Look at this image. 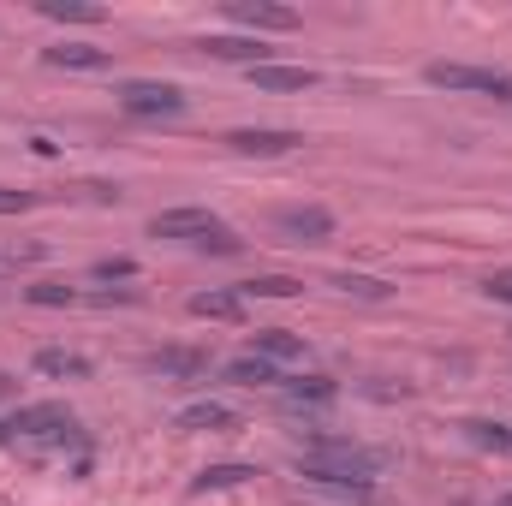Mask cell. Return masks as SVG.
<instances>
[{
	"label": "cell",
	"mask_w": 512,
	"mask_h": 506,
	"mask_svg": "<svg viewBox=\"0 0 512 506\" xmlns=\"http://www.w3.org/2000/svg\"><path fill=\"white\" fill-rule=\"evenodd\" d=\"M42 60H48V66H66V72H102V66H114V54H108V48H90V42L42 48Z\"/></svg>",
	"instance_id": "4fadbf2b"
},
{
	"label": "cell",
	"mask_w": 512,
	"mask_h": 506,
	"mask_svg": "<svg viewBox=\"0 0 512 506\" xmlns=\"http://www.w3.org/2000/svg\"><path fill=\"white\" fill-rule=\"evenodd\" d=\"M298 143H304V137L286 131V126H239V131H227V149H233V155H262V161H268V155H292Z\"/></svg>",
	"instance_id": "52a82bcc"
},
{
	"label": "cell",
	"mask_w": 512,
	"mask_h": 506,
	"mask_svg": "<svg viewBox=\"0 0 512 506\" xmlns=\"http://www.w3.org/2000/svg\"><path fill=\"white\" fill-rule=\"evenodd\" d=\"M251 352L268 358L274 370H280V364H304V340L286 334V328H262V334H251Z\"/></svg>",
	"instance_id": "5bb4252c"
},
{
	"label": "cell",
	"mask_w": 512,
	"mask_h": 506,
	"mask_svg": "<svg viewBox=\"0 0 512 506\" xmlns=\"http://www.w3.org/2000/svg\"><path fill=\"white\" fill-rule=\"evenodd\" d=\"M227 18L233 24H245L251 36H262V30H298V12L292 6H280V0H227Z\"/></svg>",
	"instance_id": "8992f818"
},
{
	"label": "cell",
	"mask_w": 512,
	"mask_h": 506,
	"mask_svg": "<svg viewBox=\"0 0 512 506\" xmlns=\"http://www.w3.org/2000/svg\"><path fill=\"white\" fill-rule=\"evenodd\" d=\"M90 274H96V280H131V274H137V262H131V256H102Z\"/></svg>",
	"instance_id": "cb8c5ba5"
},
{
	"label": "cell",
	"mask_w": 512,
	"mask_h": 506,
	"mask_svg": "<svg viewBox=\"0 0 512 506\" xmlns=\"http://www.w3.org/2000/svg\"><path fill=\"white\" fill-rule=\"evenodd\" d=\"M423 78L435 90H453V96H495V102H512V78L501 66H465V60H429Z\"/></svg>",
	"instance_id": "7a4b0ae2"
},
{
	"label": "cell",
	"mask_w": 512,
	"mask_h": 506,
	"mask_svg": "<svg viewBox=\"0 0 512 506\" xmlns=\"http://www.w3.org/2000/svg\"><path fill=\"white\" fill-rule=\"evenodd\" d=\"M221 376L233 381V387H280V370H274V364H268V358H256V352H245V358H233V364H227V370H221Z\"/></svg>",
	"instance_id": "2e32d148"
},
{
	"label": "cell",
	"mask_w": 512,
	"mask_h": 506,
	"mask_svg": "<svg viewBox=\"0 0 512 506\" xmlns=\"http://www.w3.org/2000/svg\"><path fill=\"white\" fill-rule=\"evenodd\" d=\"M292 292H298L292 274H256V280L239 286V298H292Z\"/></svg>",
	"instance_id": "ffe728a7"
},
{
	"label": "cell",
	"mask_w": 512,
	"mask_h": 506,
	"mask_svg": "<svg viewBox=\"0 0 512 506\" xmlns=\"http://www.w3.org/2000/svg\"><path fill=\"white\" fill-rule=\"evenodd\" d=\"M191 316H203V322H239L245 316V298L239 292H197L191 298Z\"/></svg>",
	"instance_id": "e0dca14e"
},
{
	"label": "cell",
	"mask_w": 512,
	"mask_h": 506,
	"mask_svg": "<svg viewBox=\"0 0 512 506\" xmlns=\"http://www.w3.org/2000/svg\"><path fill=\"white\" fill-rule=\"evenodd\" d=\"M280 399H286L292 411H310V405L322 411V405L340 399V387H334L328 376H292V381H280Z\"/></svg>",
	"instance_id": "8fae6325"
},
{
	"label": "cell",
	"mask_w": 512,
	"mask_h": 506,
	"mask_svg": "<svg viewBox=\"0 0 512 506\" xmlns=\"http://www.w3.org/2000/svg\"><path fill=\"white\" fill-rule=\"evenodd\" d=\"M251 84L268 90V96H286V90H316V72L310 66H251Z\"/></svg>",
	"instance_id": "7c38bea8"
},
{
	"label": "cell",
	"mask_w": 512,
	"mask_h": 506,
	"mask_svg": "<svg viewBox=\"0 0 512 506\" xmlns=\"http://www.w3.org/2000/svg\"><path fill=\"white\" fill-rule=\"evenodd\" d=\"M0 274H6V256H0Z\"/></svg>",
	"instance_id": "83f0119b"
},
{
	"label": "cell",
	"mask_w": 512,
	"mask_h": 506,
	"mask_svg": "<svg viewBox=\"0 0 512 506\" xmlns=\"http://www.w3.org/2000/svg\"><path fill=\"white\" fill-rule=\"evenodd\" d=\"M334 286H340L346 298H370V304L393 298V286H387V280H376V274H334Z\"/></svg>",
	"instance_id": "d6986e66"
},
{
	"label": "cell",
	"mask_w": 512,
	"mask_h": 506,
	"mask_svg": "<svg viewBox=\"0 0 512 506\" xmlns=\"http://www.w3.org/2000/svg\"><path fill=\"white\" fill-rule=\"evenodd\" d=\"M376 471H382V459H376L370 447L346 441V435H316V441L304 447V459H298V477H304V483L340 489V495H352V501H376Z\"/></svg>",
	"instance_id": "6da1fadb"
},
{
	"label": "cell",
	"mask_w": 512,
	"mask_h": 506,
	"mask_svg": "<svg viewBox=\"0 0 512 506\" xmlns=\"http://www.w3.org/2000/svg\"><path fill=\"white\" fill-rule=\"evenodd\" d=\"M24 209H36V191H6L0 185V215H24Z\"/></svg>",
	"instance_id": "d4e9b609"
},
{
	"label": "cell",
	"mask_w": 512,
	"mask_h": 506,
	"mask_svg": "<svg viewBox=\"0 0 512 506\" xmlns=\"http://www.w3.org/2000/svg\"><path fill=\"white\" fill-rule=\"evenodd\" d=\"M197 54H209V60H233V66H268L274 48H268L262 36H203Z\"/></svg>",
	"instance_id": "30bf717a"
},
{
	"label": "cell",
	"mask_w": 512,
	"mask_h": 506,
	"mask_svg": "<svg viewBox=\"0 0 512 506\" xmlns=\"http://www.w3.org/2000/svg\"><path fill=\"white\" fill-rule=\"evenodd\" d=\"M120 108L131 120H173V114H185V90L161 84V78H131V84H120Z\"/></svg>",
	"instance_id": "3957f363"
},
{
	"label": "cell",
	"mask_w": 512,
	"mask_h": 506,
	"mask_svg": "<svg viewBox=\"0 0 512 506\" xmlns=\"http://www.w3.org/2000/svg\"><path fill=\"white\" fill-rule=\"evenodd\" d=\"M24 298L42 304V310H54V304H78V286H66V280H36V286H24Z\"/></svg>",
	"instance_id": "44dd1931"
},
{
	"label": "cell",
	"mask_w": 512,
	"mask_h": 506,
	"mask_svg": "<svg viewBox=\"0 0 512 506\" xmlns=\"http://www.w3.org/2000/svg\"><path fill=\"white\" fill-rule=\"evenodd\" d=\"M495 506H512V495H501V501H495Z\"/></svg>",
	"instance_id": "4316f807"
},
{
	"label": "cell",
	"mask_w": 512,
	"mask_h": 506,
	"mask_svg": "<svg viewBox=\"0 0 512 506\" xmlns=\"http://www.w3.org/2000/svg\"><path fill=\"white\" fill-rule=\"evenodd\" d=\"M245 477H256L251 465H209V471L197 477V489H239Z\"/></svg>",
	"instance_id": "7402d4cb"
},
{
	"label": "cell",
	"mask_w": 512,
	"mask_h": 506,
	"mask_svg": "<svg viewBox=\"0 0 512 506\" xmlns=\"http://www.w3.org/2000/svg\"><path fill=\"white\" fill-rule=\"evenodd\" d=\"M465 429H471V441H477V447H495V453H512V435L501 429V423H465Z\"/></svg>",
	"instance_id": "603a6c76"
},
{
	"label": "cell",
	"mask_w": 512,
	"mask_h": 506,
	"mask_svg": "<svg viewBox=\"0 0 512 506\" xmlns=\"http://www.w3.org/2000/svg\"><path fill=\"white\" fill-rule=\"evenodd\" d=\"M173 429H185V435H227V429H239V411L233 405H221V399H191L179 417H173Z\"/></svg>",
	"instance_id": "9c48e42d"
},
{
	"label": "cell",
	"mask_w": 512,
	"mask_h": 506,
	"mask_svg": "<svg viewBox=\"0 0 512 506\" xmlns=\"http://www.w3.org/2000/svg\"><path fill=\"white\" fill-rule=\"evenodd\" d=\"M143 370L173 376V381H197V376H209V352H203V346H155V352L143 358Z\"/></svg>",
	"instance_id": "ba28073f"
},
{
	"label": "cell",
	"mask_w": 512,
	"mask_h": 506,
	"mask_svg": "<svg viewBox=\"0 0 512 506\" xmlns=\"http://www.w3.org/2000/svg\"><path fill=\"white\" fill-rule=\"evenodd\" d=\"M274 233L286 245H328L334 239V215L322 203H286V209H274Z\"/></svg>",
	"instance_id": "277c9868"
},
{
	"label": "cell",
	"mask_w": 512,
	"mask_h": 506,
	"mask_svg": "<svg viewBox=\"0 0 512 506\" xmlns=\"http://www.w3.org/2000/svg\"><path fill=\"white\" fill-rule=\"evenodd\" d=\"M0 393H6V376H0Z\"/></svg>",
	"instance_id": "f1b7e54d"
},
{
	"label": "cell",
	"mask_w": 512,
	"mask_h": 506,
	"mask_svg": "<svg viewBox=\"0 0 512 506\" xmlns=\"http://www.w3.org/2000/svg\"><path fill=\"white\" fill-rule=\"evenodd\" d=\"M36 376L84 381L90 376V358H84V352H66V346H42V352H36Z\"/></svg>",
	"instance_id": "9a60e30c"
},
{
	"label": "cell",
	"mask_w": 512,
	"mask_h": 506,
	"mask_svg": "<svg viewBox=\"0 0 512 506\" xmlns=\"http://www.w3.org/2000/svg\"><path fill=\"white\" fill-rule=\"evenodd\" d=\"M215 233H227V227H221V215H209V209H161V215H149V239L209 245Z\"/></svg>",
	"instance_id": "5b68a950"
},
{
	"label": "cell",
	"mask_w": 512,
	"mask_h": 506,
	"mask_svg": "<svg viewBox=\"0 0 512 506\" xmlns=\"http://www.w3.org/2000/svg\"><path fill=\"white\" fill-rule=\"evenodd\" d=\"M483 292H489L495 304H512V268H495V274L483 280Z\"/></svg>",
	"instance_id": "484cf974"
},
{
	"label": "cell",
	"mask_w": 512,
	"mask_h": 506,
	"mask_svg": "<svg viewBox=\"0 0 512 506\" xmlns=\"http://www.w3.org/2000/svg\"><path fill=\"white\" fill-rule=\"evenodd\" d=\"M36 12H42V18H54V24H102V18H108V12H102V6H90V0H42Z\"/></svg>",
	"instance_id": "ac0fdd59"
}]
</instances>
